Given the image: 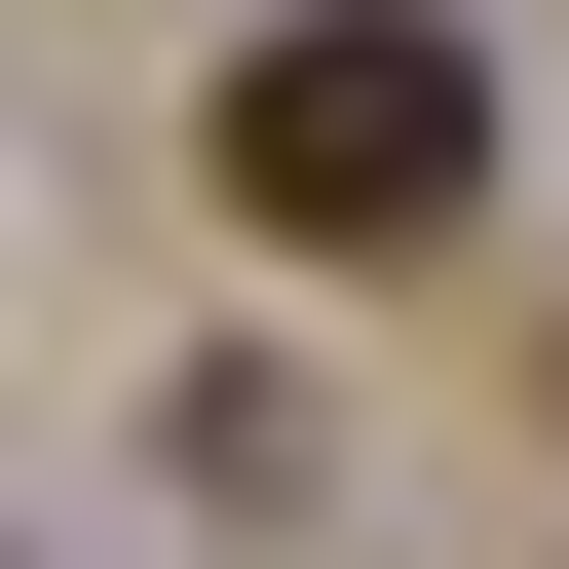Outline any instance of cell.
<instances>
[{"instance_id": "obj_1", "label": "cell", "mask_w": 569, "mask_h": 569, "mask_svg": "<svg viewBox=\"0 0 569 569\" xmlns=\"http://www.w3.org/2000/svg\"><path fill=\"white\" fill-rule=\"evenodd\" d=\"M190 152H228L266 266H456L493 228V39H456V0H266Z\"/></svg>"}]
</instances>
